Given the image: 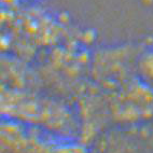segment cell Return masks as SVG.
<instances>
[{
	"label": "cell",
	"mask_w": 153,
	"mask_h": 153,
	"mask_svg": "<svg viewBox=\"0 0 153 153\" xmlns=\"http://www.w3.org/2000/svg\"><path fill=\"white\" fill-rule=\"evenodd\" d=\"M141 74L147 84L153 90V53L151 56H147L141 63Z\"/></svg>",
	"instance_id": "obj_1"
}]
</instances>
